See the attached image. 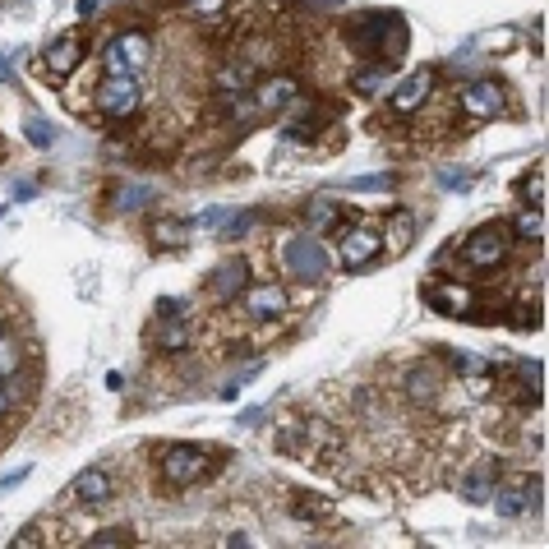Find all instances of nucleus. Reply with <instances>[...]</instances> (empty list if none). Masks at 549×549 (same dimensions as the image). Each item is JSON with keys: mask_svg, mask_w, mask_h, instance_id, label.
<instances>
[{"mask_svg": "<svg viewBox=\"0 0 549 549\" xmlns=\"http://www.w3.org/2000/svg\"><path fill=\"white\" fill-rule=\"evenodd\" d=\"M351 56L370 60V65H397L406 56V24L402 14H360L347 24Z\"/></svg>", "mask_w": 549, "mask_h": 549, "instance_id": "f257e3e1", "label": "nucleus"}, {"mask_svg": "<svg viewBox=\"0 0 549 549\" xmlns=\"http://www.w3.org/2000/svg\"><path fill=\"white\" fill-rule=\"evenodd\" d=\"M157 471H162L171 490H190L213 471V448H203V443H167L157 453Z\"/></svg>", "mask_w": 549, "mask_h": 549, "instance_id": "f03ea898", "label": "nucleus"}, {"mask_svg": "<svg viewBox=\"0 0 549 549\" xmlns=\"http://www.w3.org/2000/svg\"><path fill=\"white\" fill-rule=\"evenodd\" d=\"M508 250H513V231L503 222H485V227H476L462 240V263L471 273H490V268H499L508 259Z\"/></svg>", "mask_w": 549, "mask_h": 549, "instance_id": "7ed1b4c3", "label": "nucleus"}, {"mask_svg": "<svg viewBox=\"0 0 549 549\" xmlns=\"http://www.w3.org/2000/svg\"><path fill=\"white\" fill-rule=\"evenodd\" d=\"M277 263H282V273L296 277V282H319L328 277V254L314 236H291L277 245Z\"/></svg>", "mask_w": 549, "mask_h": 549, "instance_id": "20e7f679", "label": "nucleus"}, {"mask_svg": "<svg viewBox=\"0 0 549 549\" xmlns=\"http://www.w3.org/2000/svg\"><path fill=\"white\" fill-rule=\"evenodd\" d=\"M97 111L107 120H130L144 102V88H139V74H107L102 88H97Z\"/></svg>", "mask_w": 549, "mask_h": 549, "instance_id": "39448f33", "label": "nucleus"}, {"mask_svg": "<svg viewBox=\"0 0 549 549\" xmlns=\"http://www.w3.org/2000/svg\"><path fill=\"white\" fill-rule=\"evenodd\" d=\"M337 263L342 268H365V263H374L383 254V231L379 227H365V222H356V227H337Z\"/></svg>", "mask_w": 549, "mask_h": 549, "instance_id": "423d86ee", "label": "nucleus"}, {"mask_svg": "<svg viewBox=\"0 0 549 549\" xmlns=\"http://www.w3.org/2000/svg\"><path fill=\"white\" fill-rule=\"evenodd\" d=\"M148 56H153L148 33H120L102 47V70L107 74H139L148 65Z\"/></svg>", "mask_w": 549, "mask_h": 549, "instance_id": "0eeeda50", "label": "nucleus"}, {"mask_svg": "<svg viewBox=\"0 0 549 549\" xmlns=\"http://www.w3.org/2000/svg\"><path fill=\"white\" fill-rule=\"evenodd\" d=\"M540 494H545V485H540V476H522L513 480V485H494L490 503L499 508V517H526V513H536L540 508Z\"/></svg>", "mask_w": 549, "mask_h": 549, "instance_id": "6e6552de", "label": "nucleus"}, {"mask_svg": "<svg viewBox=\"0 0 549 549\" xmlns=\"http://www.w3.org/2000/svg\"><path fill=\"white\" fill-rule=\"evenodd\" d=\"M457 102H462V111L471 120H490L503 111V102H508V88L499 84V79H471V84L457 93Z\"/></svg>", "mask_w": 549, "mask_h": 549, "instance_id": "1a4fd4ad", "label": "nucleus"}, {"mask_svg": "<svg viewBox=\"0 0 549 549\" xmlns=\"http://www.w3.org/2000/svg\"><path fill=\"white\" fill-rule=\"evenodd\" d=\"M240 310L250 314V319L268 323V319H282L287 314V291L277 287V282H245V291H240Z\"/></svg>", "mask_w": 549, "mask_h": 549, "instance_id": "9d476101", "label": "nucleus"}, {"mask_svg": "<svg viewBox=\"0 0 549 549\" xmlns=\"http://www.w3.org/2000/svg\"><path fill=\"white\" fill-rule=\"evenodd\" d=\"M79 65H84V33L56 37V42L47 47V56H42V70H47V79H70Z\"/></svg>", "mask_w": 549, "mask_h": 549, "instance_id": "9b49d317", "label": "nucleus"}, {"mask_svg": "<svg viewBox=\"0 0 549 549\" xmlns=\"http://www.w3.org/2000/svg\"><path fill=\"white\" fill-rule=\"evenodd\" d=\"M430 93H434V70H416L393 88L388 107H393V116H416V111L430 102Z\"/></svg>", "mask_w": 549, "mask_h": 549, "instance_id": "f8f14e48", "label": "nucleus"}, {"mask_svg": "<svg viewBox=\"0 0 549 549\" xmlns=\"http://www.w3.org/2000/svg\"><path fill=\"white\" fill-rule=\"evenodd\" d=\"M111 490H116V485H111L107 471H102V466H88V471H79V476L70 480V494H65V499L79 503V508H102V503L111 499Z\"/></svg>", "mask_w": 549, "mask_h": 549, "instance_id": "ddd939ff", "label": "nucleus"}, {"mask_svg": "<svg viewBox=\"0 0 549 549\" xmlns=\"http://www.w3.org/2000/svg\"><path fill=\"white\" fill-rule=\"evenodd\" d=\"M305 227H310V236H333L337 227H347V203L328 199V194L310 199L305 203Z\"/></svg>", "mask_w": 549, "mask_h": 549, "instance_id": "4468645a", "label": "nucleus"}, {"mask_svg": "<svg viewBox=\"0 0 549 549\" xmlns=\"http://www.w3.org/2000/svg\"><path fill=\"white\" fill-rule=\"evenodd\" d=\"M420 296H425V305H430L434 314H443V319H462V314L471 310V291L457 287V282H434V287H425Z\"/></svg>", "mask_w": 549, "mask_h": 549, "instance_id": "2eb2a0df", "label": "nucleus"}, {"mask_svg": "<svg viewBox=\"0 0 549 549\" xmlns=\"http://www.w3.org/2000/svg\"><path fill=\"white\" fill-rule=\"evenodd\" d=\"M499 476H503V466L494 462V457H485V462H476L471 471L462 476V499L466 503H490V494H494V485H499Z\"/></svg>", "mask_w": 549, "mask_h": 549, "instance_id": "dca6fc26", "label": "nucleus"}, {"mask_svg": "<svg viewBox=\"0 0 549 549\" xmlns=\"http://www.w3.org/2000/svg\"><path fill=\"white\" fill-rule=\"evenodd\" d=\"M245 282H250V263H245V259H227L213 273L208 291H213V300H236L240 291H245Z\"/></svg>", "mask_w": 549, "mask_h": 549, "instance_id": "f3484780", "label": "nucleus"}, {"mask_svg": "<svg viewBox=\"0 0 549 549\" xmlns=\"http://www.w3.org/2000/svg\"><path fill=\"white\" fill-rule=\"evenodd\" d=\"M300 93V84L291 79V74H277V79H263L259 88H254V102H259V111H282L291 107Z\"/></svg>", "mask_w": 549, "mask_h": 549, "instance_id": "a211bd4d", "label": "nucleus"}, {"mask_svg": "<svg viewBox=\"0 0 549 549\" xmlns=\"http://www.w3.org/2000/svg\"><path fill=\"white\" fill-rule=\"evenodd\" d=\"M439 370H434V365H411V370H406V397H411V402H434V397H439Z\"/></svg>", "mask_w": 549, "mask_h": 549, "instance_id": "6ab92c4d", "label": "nucleus"}, {"mask_svg": "<svg viewBox=\"0 0 549 549\" xmlns=\"http://www.w3.org/2000/svg\"><path fill=\"white\" fill-rule=\"evenodd\" d=\"M411 240H416V213L397 208L388 217V227H383V245H393V254H402V250H411Z\"/></svg>", "mask_w": 549, "mask_h": 549, "instance_id": "aec40b11", "label": "nucleus"}, {"mask_svg": "<svg viewBox=\"0 0 549 549\" xmlns=\"http://www.w3.org/2000/svg\"><path fill=\"white\" fill-rule=\"evenodd\" d=\"M194 333L185 319H162V328H157V351H167V356H180V351H190Z\"/></svg>", "mask_w": 549, "mask_h": 549, "instance_id": "412c9836", "label": "nucleus"}, {"mask_svg": "<svg viewBox=\"0 0 549 549\" xmlns=\"http://www.w3.org/2000/svg\"><path fill=\"white\" fill-rule=\"evenodd\" d=\"M508 231H513L522 245H540V240H545V208H526V213H517Z\"/></svg>", "mask_w": 549, "mask_h": 549, "instance_id": "4be33fe9", "label": "nucleus"}, {"mask_svg": "<svg viewBox=\"0 0 549 549\" xmlns=\"http://www.w3.org/2000/svg\"><path fill=\"white\" fill-rule=\"evenodd\" d=\"M351 93H360V97L388 93V65H365V70H356L351 74Z\"/></svg>", "mask_w": 549, "mask_h": 549, "instance_id": "5701e85b", "label": "nucleus"}, {"mask_svg": "<svg viewBox=\"0 0 549 549\" xmlns=\"http://www.w3.org/2000/svg\"><path fill=\"white\" fill-rule=\"evenodd\" d=\"M19 365H24V347H19V337L0 333V383H10L14 374H19Z\"/></svg>", "mask_w": 549, "mask_h": 549, "instance_id": "b1692460", "label": "nucleus"}, {"mask_svg": "<svg viewBox=\"0 0 549 549\" xmlns=\"http://www.w3.org/2000/svg\"><path fill=\"white\" fill-rule=\"evenodd\" d=\"M134 531L130 526H102V531H93V536H88V545L93 549H125V545H134Z\"/></svg>", "mask_w": 549, "mask_h": 549, "instance_id": "393cba45", "label": "nucleus"}, {"mask_svg": "<svg viewBox=\"0 0 549 549\" xmlns=\"http://www.w3.org/2000/svg\"><path fill=\"white\" fill-rule=\"evenodd\" d=\"M111 199H116V208H144V203L157 199V190L153 185H120Z\"/></svg>", "mask_w": 549, "mask_h": 549, "instance_id": "a878e982", "label": "nucleus"}, {"mask_svg": "<svg viewBox=\"0 0 549 549\" xmlns=\"http://www.w3.org/2000/svg\"><path fill=\"white\" fill-rule=\"evenodd\" d=\"M153 240L157 245H185L190 240V222H153Z\"/></svg>", "mask_w": 549, "mask_h": 549, "instance_id": "bb28decb", "label": "nucleus"}, {"mask_svg": "<svg viewBox=\"0 0 549 549\" xmlns=\"http://www.w3.org/2000/svg\"><path fill=\"white\" fill-rule=\"evenodd\" d=\"M517 194L526 199V208H545V171H536V176H522Z\"/></svg>", "mask_w": 549, "mask_h": 549, "instance_id": "cd10ccee", "label": "nucleus"}, {"mask_svg": "<svg viewBox=\"0 0 549 549\" xmlns=\"http://www.w3.org/2000/svg\"><path fill=\"white\" fill-rule=\"evenodd\" d=\"M190 14L199 19V24H208V19H227V0H190Z\"/></svg>", "mask_w": 549, "mask_h": 549, "instance_id": "c85d7f7f", "label": "nucleus"}, {"mask_svg": "<svg viewBox=\"0 0 549 549\" xmlns=\"http://www.w3.org/2000/svg\"><path fill=\"white\" fill-rule=\"evenodd\" d=\"M24 134H28V144H33V148H51V139H56V134H51V125H47V120H42V116H33V120H28V125H24Z\"/></svg>", "mask_w": 549, "mask_h": 549, "instance_id": "c756f323", "label": "nucleus"}, {"mask_svg": "<svg viewBox=\"0 0 549 549\" xmlns=\"http://www.w3.org/2000/svg\"><path fill=\"white\" fill-rule=\"evenodd\" d=\"M393 185V176L383 171V176H360V180H351V190L356 194H379V190H388Z\"/></svg>", "mask_w": 549, "mask_h": 549, "instance_id": "7c9ffc66", "label": "nucleus"}, {"mask_svg": "<svg viewBox=\"0 0 549 549\" xmlns=\"http://www.w3.org/2000/svg\"><path fill=\"white\" fill-rule=\"evenodd\" d=\"M448 360H453V370H457V374H480V370H490V365H485L480 356H462V351H453Z\"/></svg>", "mask_w": 549, "mask_h": 549, "instance_id": "2f4dec72", "label": "nucleus"}, {"mask_svg": "<svg viewBox=\"0 0 549 549\" xmlns=\"http://www.w3.org/2000/svg\"><path fill=\"white\" fill-rule=\"evenodd\" d=\"M10 545L14 549H33V545H47V536H42V526H24V531L10 540Z\"/></svg>", "mask_w": 549, "mask_h": 549, "instance_id": "473e14b6", "label": "nucleus"}, {"mask_svg": "<svg viewBox=\"0 0 549 549\" xmlns=\"http://www.w3.org/2000/svg\"><path fill=\"white\" fill-rule=\"evenodd\" d=\"M28 476H33V466H19V471H5V476H0V490H14V485H24Z\"/></svg>", "mask_w": 549, "mask_h": 549, "instance_id": "72a5a7b5", "label": "nucleus"}, {"mask_svg": "<svg viewBox=\"0 0 549 549\" xmlns=\"http://www.w3.org/2000/svg\"><path fill=\"white\" fill-rule=\"evenodd\" d=\"M471 171H462V176H457V171H443V185H448V190H466V185H471Z\"/></svg>", "mask_w": 549, "mask_h": 549, "instance_id": "f704fd0d", "label": "nucleus"}, {"mask_svg": "<svg viewBox=\"0 0 549 549\" xmlns=\"http://www.w3.org/2000/svg\"><path fill=\"white\" fill-rule=\"evenodd\" d=\"M180 310H185V300H162V305H157L162 319H180Z\"/></svg>", "mask_w": 549, "mask_h": 549, "instance_id": "c9c22d12", "label": "nucleus"}, {"mask_svg": "<svg viewBox=\"0 0 549 549\" xmlns=\"http://www.w3.org/2000/svg\"><path fill=\"white\" fill-rule=\"evenodd\" d=\"M10 406H14V393H10V388H5V383H0V420L10 416Z\"/></svg>", "mask_w": 549, "mask_h": 549, "instance_id": "e433bc0d", "label": "nucleus"}, {"mask_svg": "<svg viewBox=\"0 0 549 549\" xmlns=\"http://www.w3.org/2000/svg\"><path fill=\"white\" fill-rule=\"evenodd\" d=\"M10 79V56H0V84Z\"/></svg>", "mask_w": 549, "mask_h": 549, "instance_id": "4c0bfd02", "label": "nucleus"}, {"mask_svg": "<svg viewBox=\"0 0 549 549\" xmlns=\"http://www.w3.org/2000/svg\"><path fill=\"white\" fill-rule=\"evenodd\" d=\"M0 333H5V314H0Z\"/></svg>", "mask_w": 549, "mask_h": 549, "instance_id": "58836bf2", "label": "nucleus"}]
</instances>
